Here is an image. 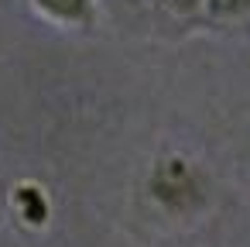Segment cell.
<instances>
[{"mask_svg": "<svg viewBox=\"0 0 250 247\" xmlns=\"http://www.w3.org/2000/svg\"><path fill=\"white\" fill-rule=\"evenodd\" d=\"M28 7L62 31H93L100 21V0H28Z\"/></svg>", "mask_w": 250, "mask_h": 247, "instance_id": "obj_3", "label": "cell"}, {"mask_svg": "<svg viewBox=\"0 0 250 247\" xmlns=\"http://www.w3.org/2000/svg\"><path fill=\"white\" fill-rule=\"evenodd\" d=\"M7 209H11V220L21 230H31V233L48 230V223L55 216L52 192L42 182H35V179H18L7 189Z\"/></svg>", "mask_w": 250, "mask_h": 247, "instance_id": "obj_2", "label": "cell"}, {"mask_svg": "<svg viewBox=\"0 0 250 247\" xmlns=\"http://www.w3.org/2000/svg\"><path fill=\"white\" fill-rule=\"evenodd\" d=\"M202 21L216 28H236L250 21V0H202Z\"/></svg>", "mask_w": 250, "mask_h": 247, "instance_id": "obj_4", "label": "cell"}, {"mask_svg": "<svg viewBox=\"0 0 250 247\" xmlns=\"http://www.w3.org/2000/svg\"><path fill=\"white\" fill-rule=\"evenodd\" d=\"M144 196L147 202L175 223H195L202 220L216 202V182L209 168L185 155V151H161L144 168Z\"/></svg>", "mask_w": 250, "mask_h": 247, "instance_id": "obj_1", "label": "cell"}, {"mask_svg": "<svg viewBox=\"0 0 250 247\" xmlns=\"http://www.w3.org/2000/svg\"><path fill=\"white\" fill-rule=\"evenodd\" d=\"M161 7H165L168 14L188 21V18H199V14H202V0H161Z\"/></svg>", "mask_w": 250, "mask_h": 247, "instance_id": "obj_5", "label": "cell"}]
</instances>
